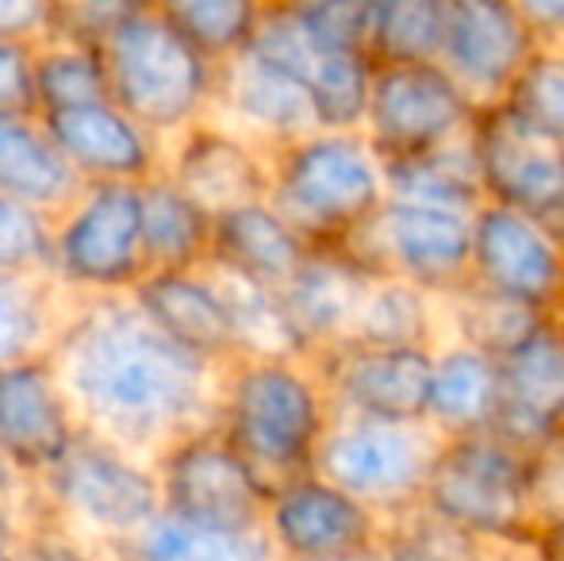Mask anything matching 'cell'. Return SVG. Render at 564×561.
I'll list each match as a JSON object with an SVG mask.
<instances>
[{"label":"cell","mask_w":564,"mask_h":561,"mask_svg":"<svg viewBox=\"0 0 564 561\" xmlns=\"http://www.w3.org/2000/svg\"><path fill=\"white\" fill-rule=\"evenodd\" d=\"M507 105L564 150V43H545L534 54Z\"/></svg>","instance_id":"obj_38"},{"label":"cell","mask_w":564,"mask_h":561,"mask_svg":"<svg viewBox=\"0 0 564 561\" xmlns=\"http://www.w3.org/2000/svg\"><path fill=\"white\" fill-rule=\"evenodd\" d=\"M100 51L112 100L165 142L216 112L219 62L188 43L158 8L123 23Z\"/></svg>","instance_id":"obj_5"},{"label":"cell","mask_w":564,"mask_h":561,"mask_svg":"<svg viewBox=\"0 0 564 561\" xmlns=\"http://www.w3.org/2000/svg\"><path fill=\"white\" fill-rule=\"evenodd\" d=\"M35 89L39 112H62V108L112 100L105 51L89 43H74V39H46L35 46Z\"/></svg>","instance_id":"obj_34"},{"label":"cell","mask_w":564,"mask_h":561,"mask_svg":"<svg viewBox=\"0 0 564 561\" xmlns=\"http://www.w3.org/2000/svg\"><path fill=\"white\" fill-rule=\"evenodd\" d=\"M480 108L438 58L377 62L361 131L384 162H403L465 142L480 120Z\"/></svg>","instance_id":"obj_8"},{"label":"cell","mask_w":564,"mask_h":561,"mask_svg":"<svg viewBox=\"0 0 564 561\" xmlns=\"http://www.w3.org/2000/svg\"><path fill=\"white\" fill-rule=\"evenodd\" d=\"M476 561H534L527 550H484Z\"/></svg>","instance_id":"obj_51"},{"label":"cell","mask_w":564,"mask_h":561,"mask_svg":"<svg viewBox=\"0 0 564 561\" xmlns=\"http://www.w3.org/2000/svg\"><path fill=\"white\" fill-rule=\"evenodd\" d=\"M338 416L361 420L426 423L434 350L423 346H380L365 338H338L315 354Z\"/></svg>","instance_id":"obj_17"},{"label":"cell","mask_w":564,"mask_h":561,"mask_svg":"<svg viewBox=\"0 0 564 561\" xmlns=\"http://www.w3.org/2000/svg\"><path fill=\"white\" fill-rule=\"evenodd\" d=\"M212 116L246 131L269 150L319 128V116H315L312 93L304 89V82L258 51H242L219 62V93Z\"/></svg>","instance_id":"obj_21"},{"label":"cell","mask_w":564,"mask_h":561,"mask_svg":"<svg viewBox=\"0 0 564 561\" xmlns=\"http://www.w3.org/2000/svg\"><path fill=\"white\" fill-rule=\"evenodd\" d=\"M39 524H28V519H15L0 511V561H23V539L28 531Z\"/></svg>","instance_id":"obj_50"},{"label":"cell","mask_w":564,"mask_h":561,"mask_svg":"<svg viewBox=\"0 0 564 561\" xmlns=\"http://www.w3.org/2000/svg\"><path fill=\"white\" fill-rule=\"evenodd\" d=\"M82 193V173L58 150L43 116H4L0 120V196L62 216Z\"/></svg>","instance_id":"obj_27"},{"label":"cell","mask_w":564,"mask_h":561,"mask_svg":"<svg viewBox=\"0 0 564 561\" xmlns=\"http://www.w3.org/2000/svg\"><path fill=\"white\" fill-rule=\"evenodd\" d=\"M23 561H112V558L43 519V524L31 527L28 539H23Z\"/></svg>","instance_id":"obj_45"},{"label":"cell","mask_w":564,"mask_h":561,"mask_svg":"<svg viewBox=\"0 0 564 561\" xmlns=\"http://www.w3.org/2000/svg\"><path fill=\"white\" fill-rule=\"evenodd\" d=\"M127 292L147 312V320L154 327H162L185 350L200 354L208 362H219V366H230L238 358L235 323H230L227 300L208 266L147 270Z\"/></svg>","instance_id":"obj_23"},{"label":"cell","mask_w":564,"mask_h":561,"mask_svg":"<svg viewBox=\"0 0 564 561\" xmlns=\"http://www.w3.org/2000/svg\"><path fill=\"white\" fill-rule=\"evenodd\" d=\"M499 408H503V374L496 354L460 338H442L431 362L426 423L442 439L480 434L499 427Z\"/></svg>","instance_id":"obj_25"},{"label":"cell","mask_w":564,"mask_h":561,"mask_svg":"<svg viewBox=\"0 0 564 561\" xmlns=\"http://www.w3.org/2000/svg\"><path fill=\"white\" fill-rule=\"evenodd\" d=\"M499 374L503 408L496 431L527 450L564 431V327L557 315H545L527 338H519L499 358Z\"/></svg>","instance_id":"obj_22"},{"label":"cell","mask_w":564,"mask_h":561,"mask_svg":"<svg viewBox=\"0 0 564 561\" xmlns=\"http://www.w3.org/2000/svg\"><path fill=\"white\" fill-rule=\"evenodd\" d=\"M473 284L553 315L564 300V231L507 204L473 216Z\"/></svg>","instance_id":"obj_13"},{"label":"cell","mask_w":564,"mask_h":561,"mask_svg":"<svg viewBox=\"0 0 564 561\" xmlns=\"http://www.w3.org/2000/svg\"><path fill=\"white\" fill-rule=\"evenodd\" d=\"M250 51L265 54L269 62H276L304 82V89L312 93L319 128H361L365 123L372 77H377V58L369 51L327 43L276 0H269L265 20H261Z\"/></svg>","instance_id":"obj_16"},{"label":"cell","mask_w":564,"mask_h":561,"mask_svg":"<svg viewBox=\"0 0 564 561\" xmlns=\"http://www.w3.org/2000/svg\"><path fill=\"white\" fill-rule=\"evenodd\" d=\"M284 4L307 31L335 46L349 51H369V31L372 15H377V0H276Z\"/></svg>","instance_id":"obj_40"},{"label":"cell","mask_w":564,"mask_h":561,"mask_svg":"<svg viewBox=\"0 0 564 561\" xmlns=\"http://www.w3.org/2000/svg\"><path fill=\"white\" fill-rule=\"evenodd\" d=\"M473 216L476 212L388 196L349 250L372 273L403 278L446 300L473 278Z\"/></svg>","instance_id":"obj_10"},{"label":"cell","mask_w":564,"mask_h":561,"mask_svg":"<svg viewBox=\"0 0 564 561\" xmlns=\"http://www.w3.org/2000/svg\"><path fill=\"white\" fill-rule=\"evenodd\" d=\"M216 216L200 208L177 181L154 173L142 181V242L147 270H193L212 258Z\"/></svg>","instance_id":"obj_30"},{"label":"cell","mask_w":564,"mask_h":561,"mask_svg":"<svg viewBox=\"0 0 564 561\" xmlns=\"http://www.w3.org/2000/svg\"><path fill=\"white\" fill-rule=\"evenodd\" d=\"M77 434L82 427L54 377L51 358H28L0 369V450L12 457L15 470L39 481L62 462Z\"/></svg>","instance_id":"obj_19"},{"label":"cell","mask_w":564,"mask_h":561,"mask_svg":"<svg viewBox=\"0 0 564 561\" xmlns=\"http://www.w3.org/2000/svg\"><path fill=\"white\" fill-rule=\"evenodd\" d=\"M545 315L534 312L527 304H514V300L488 292L480 284L468 281L465 289H457L446 296V338H460V343H473L480 350L503 358L519 338H527L530 331L542 323Z\"/></svg>","instance_id":"obj_36"},{"label":"cell","mask_w":564,"mask_h":561,"mask_svg":"<svg viewBox=\"0 0 564 561\" xmlns=\"http://www.w3.org/2000/svg\"><path fill=\"white\" fill-rule=\"evenodd\" d=\"M473 154L484 201L507 204L564 231V150L530 128L511 105L480 108Z\"/></svg>","instance_id":"obj_14"},{"label":"cell","mask_w":564,"mask_h":561,"mask_svg":"<svg viewBox=\"0 0 564 561\" xmlns=\"http://www.w3.org/2000/svg\"><path fill=\"white\" fill-rule=\"evenodd\" d=\"M419 516L434 519L473 550H527L542 508L534 450L503 431L442 439Z\"/></svg>","instance_id":"obj_3"},{"label":"cell","mask_w":564,"mask_h":561,"mask_svg":"<svg viewBox=\"0 0 564 561\" xmlns=\"http://www.w3.org/2000/svg\"><path fill=\"white\" fill-rule=\"evenodd\" d=\"M542 46L519 0H449L438 62L488 108L511 97Z\"/></svg>","instance_id":"obj_15"},{"label":"cell","mask_w":564,"mask_h":561,"mask_svg":"<svg viewBox=\"0 0 564 561\" xmlns=\"http://www.w3.org/2000/svg\"><path fill=\"white\" fill-rule=\"evenodd\" d=\"M527 554L534 561H564V511L561 516H542L530 535Z\"/></svg>","instance_id":"obj_49"},{"label":"cell","mask_w":564,"mask_h":561,"mask_svg":"<svg viewBox=\"0 0 564 561\" xmlns=\"http://www.w3.org/2000/svg\"><path fill=\"white\" fill-rule=\"evenodd\" d=\"M154 8V0H54V35L105 46L123 23Z\"/></svg>","instance_id":"obj_41"},{"label":"cell","mask_w":564,"mask_h":561,"mask_svg":"<svg viewBox=\"0 0 564 561\" xmlns=\"http://www.w3.org/2000/svg\"><path fill=\"white\" fill-rule=\"evenodd\" d=\"M354 338L380 346H434L446 338V300L403 278L377 273L365 292Z\"/></svg>","instance_id":"obj_32"},{"label":"cell","mask_w":564,"mask_h":561,"mask_svg":"<svg viewBox=\"0 0 564 561\" xmlns=\"http://www.w3.org/2000/svg\"><path fill=\"white\" fill-rule=\"evenodd\" d=\"M77 296L54 270L0 278V369L46 358Z\"/></svg>","instance_id":"obj_28"},{"label":"cell","mask_w":564,"mask_h":561,"mask_svg":"<svg viewBox=\"0 0 564 561\" xmlns=\"http://www.w3.org/2000/svg\"><path fill=\"white\" fill-rule=\"evenodd\" d=\"M0 511L15 519H28V524H43L46 519L39 485L23 470H15L4 450H0Z\"/></svg>","instance_id":"obj_47"},{"label":"cell","mask_w":564,"mask_h":561,"mask_svg":"<svg viewBox=\"0 0 564 561\" xmlns=\"http://www.w3.org/2000/svg\"><path fill=\"white\" fill-rule=\"evenodd\" d=\"M54 219L58 216H51V212L0 196V278L51 270Z\"/></svg>","instance_id":"obj_39"},{"label":"cell","mask_w":564,"mask_h":561,"mask_svg":"<svg viewBox=\"0 0 564 561\" xmlns=\"http://www.w3.org/2000/svg\"><path fill=\"white\" fill-rule=\"evenodd\" d=\"M162 173L177 181L208 216H224L242 204L269 201L273 150L219 116H208L165 142Z\"/></svg>","instance_id":"obj_18"},{"label":"cell","mask_w":564,"mask_h":561,"mask_svg":"<svg viewBox=\"0 0 564 561\" xmlns=\"http://www.w3.org/2000/svg\"><path fill=\"white\" fill-rule=\"evenodd\" d=\"M39 116L58 142V150L69 158V165L82 173L85 185H97V181H134V185H142L154 173H162L165 139L142 128L116 100H97V105Z\"/></svg>","instance_id":"obj_20"},{"label":"cell","mask_w":564,"mask_h":561,"mask_svg":"<svg viewBox=\"0 0 564 561\" xmlns=\"http://www.w3.org/2000/svg\"><path fill=\"white\" fill-rule=\"evenodd\" d=\"M553 315H557V323H561V327H564V300H561V304H557V312H553Z\"/></svg>","instance_id":"obj_52"},{"label":"cell","mask_w":564,"mask_h":561,"mask_svg":"<svg viewBox=\"0 0 564 561\" xmlns=\"http://www.w3.org/2000/svg\"><path fill=\"white\" fill-rule=\"evenodd\" d=\"M123 561H284V554L265 524L204 527L162 511L127 542Z\"/></svg>","instance_id":"obj_29"},{"label":"cell","mask_w":564,"mask_h":561,"mask_svg":"<svg viewBox=\"0 0 564 561\" xmlns=\"http://www.w3.org/2000/svg\"><path fill=\"white\" fill-rule=\"evenodd\" d=\"M480 550L460 542L446 527H438L426 516H408L388 524V535L380 542L377 561H476Z\"/></svg>","instance_id":"obj_42"},{"label":"cell","mask_w":564,"mask_h":561,"mask_svg":"<svg viewBox=\"0 0 564 561\" xmlns=\"http://www.w3.org/2000/svg\"><path fill=\"white\" fill-rule=\"evenodd\" d=\"M35 485L46 524L89 542L112 561H123L127 542L165 511L154 465L85 431Z\"/></svg>","instance_id":"obj_6"},{"label":"cell","mask_w":564,"mask_h":561,"mask_svg":"<svg viewBox=\"0 0 564 561\" xmlns=\"http://www.w3.org/2000/svg\"><path fill=\"white\" fill-rule=\"evenodd\" d=\"M388 188L403 201L476 212L484 204V188L473 154V136L465 142H453V147L431 150V154L388 162Z\"/></svg>","instance_id":"obj_33"},{"label":"cell","mask_w":564,"mask_h":561,"mask_svg":"<svg viewBox=\"0 0 564 561\" xmlns=\"http://www.w3.org/2000/svg\"><path fill=\"white\" fill-rule=\"evenodd\" d=\"M165 511L204 527H261L269 485L219 427L181 439L158 462Z\"/></svg>","instance_id":"obj_12"},{"label":"cell","mask_w":564,"mask_h":561,"mask_svg":"<svg viewBox=\"0 0 564 561\" xmlns=\"http://www.w3.org/2000/svg\"><path fill=\"white\" fill-rule=\"evenodd\" d=\"M216 278L219 292L227 300L230 323H235V343L238 358H300L312 354L300 335L296 320H292L284 292L273 284H261L253 278L227 270L219 262H204Z\"/></svg>","instance_id":"obj_31"},{"label":"cell","mask_w":564,"mask_h":561,"mask_svg":"<svg viewBox=\"0 0 564 561\" xmlns=\"http://www.w3.org/2000/svg\"><path fill=\"white\" fill-rule=\"evenodd\" d=\"M51 270L74 292H127L147 273L142 185L97 181L54 219Z\"/></svg>","instance_id":"obj_9"},{"label":"cell","mask_w":564,"mask_h":561,"mask_svg":"<svg viewBox=\"0 0 564 561\" xmlns=\"http://www.w3.org/2000/svg\"><path fill=\"white\" fill-rule=\"evenodd\" d=\"M154 8L208 58L227 62L250 51L269 0H154Z\"/></svg>","instance_id":"obj_35"},{"label":"cell","mask_w":564,"mask_h":561,"mask_svg":"<svg viewBox=\"0 0 564 561\" xmlns=\"http://www.w3.org/2000/svg\"><path fill=\"white\" fill-rule=\"evenodd\" d=\"M372 278L377 273L349 247H315L307 255L296 278L281 289L307 350L319 354L323 346L354 335Z\"/></svg>","instance_id":"obj_24"},{"label":"cell","mask_w":564,"mask_h":561,"mask_svg":"<svg viewBox=\"0 0 564 561\" xmlns=\"http://www.w3.org/2000/svg\"><path fill=\"white\" fill-rule=\"evenodd\" d=\"M534 488L542 516H561L564 511V431L545 439L534 450Z\"/></svg>","instance_id":"obj_46"},{"label":"cell","mask_w":564,"mask_h":561,"mask_svg":"<svg viewBox=\"0 0 564 561\" xmlns=\"http://www.w3.org/2000/svg\"><path fill=\"white\" fill-rule=\"evenodd\" d=\"M4 116H39L31 43H0V120Z\"/></svg>","instance_id":"obj_43"},{"label":"cell","mask_w":564,"mask_h":561,"mask_svg":"<svg viewBox=\"0 0 564 561\" xmlns=\"http://www.w3.org/2000/svg\"><path fill=\"white\" fill-rule=\"evenodd\" d=\"M335 416L315 354L235 358L227 366L219 431L269 485L315 470Z\"/></svg>","instance_id":"obj_2"},{"label":"cell","mask_w":564,"mask_h":561,"mask_svg":"<svg viewBox=\"0 0 564 561\" xmlns=\"http://www.w3.org/2000/svg\"><path fill=\"white\" fill-rule=\"evenodd\" d=\"M449 0H377L369 54L377 62H431L442 54Z\"/></svg>","instance_id":"obj_37"},{"label":"cell","mask_w":564,"mask_h":561,"mask_svg":"<svg viewBox=\"0 0 564 561\" xmlns=\"http://www.w3.org/2000/svg\"><path fill=\"white\" fill-rule=\"evenodd\" d=\"M388 196V162L361 128H315L273 150L269 201L312 247H349Z\"/></svg>","instance_id":"obj_4"},{"label":"cell","mask_w":564,"mask_h":561,"mask_svg":"<svg viewBox=\"0 0 564 561\" xmlns=\"http://www.w3.org/2000/svg\"><path fill=\"white\" fill-rule=\"evenodd\" d=\"M54 35V0H0V43H46Z\"/></svg>","instance_id":"obj_44"},{"label":"cell","mask_w":564,"mask_h":561,"mask_svg":"<svg viewBox=\"0 0 564 561\" xmlns=\"http://www.w3.org/2000/svg\"><path fill=\"white\" fill-rule=\"evenodd\" d=\"M46 358L77 427L154 470L181 439L219 427L227 366L173 343L131 292H82Z\"/></svg>","instance_id":"obj_1"},{"label":"cell","mask_w":564,"mask_h":561,"mask_svg":"<svg viewBox=\"0 0 564 561\" xmlns=\"http://www.w3.org/2000/svg\"><path fill=\"white\" fill-rule=\"evenodd\" d=\"M442 434L431 423L335 416L315 470L395 524L419 511Z\"/></svg>","instance_id":"obj_7"},{"label":"cell","mask_w":564,"mask_h":561,"mask_svg":"<svg viewBox=\"0 0 564 561\" xmlns=\"http://www.w3.org/2000/svg\"><path fill=\"white\" fill-rule=\"evenodd\" d=\"M312 250V242L284 219V212L273 201H253L216 216L208 262H219L227 270L242 273V278L284 289L300 273Z\"/></svg>","instance_id":"obj_26"},{"label":"cell","mask_w":564,"mask_h":561,"mask_svg":"<svg viewBox=\"0 0 564 561\" xmlns=\"http://www.w3.org/2000/svg\"><path fill=\"white\" fill-rule=\"evenodd\" d=\"M265 531L284 561H377L388 519L327 473L307 470L273 485Z\"/></svg>","instance_id":"obj_11"},{"label":"cell","mask_w":564,"mask_h":561,"mask_svg":"<svg viewBox=\"0 0 564 561\" xmlns=\"http://www.w3.org/2000/svg\"><path fill=\"white\" fill-rule=\"evenodd\" d=\"M542 43H564V0H519Z\"/></svg>","instance_id":"obj_48"}]
</instances>
